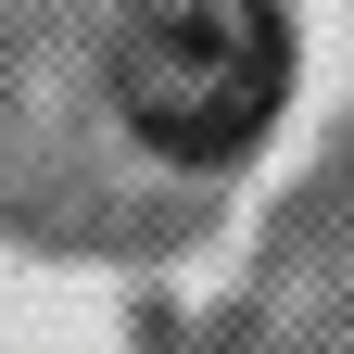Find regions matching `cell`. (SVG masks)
<instances>
[{"mask_svg": "<svg viewBox=\"0 0 354 354\" xmlns=\"http://www.w3.org/2000/svg\"><path fill=\"white\" fill-rule=\"evenodd\" d=\"M291 102V0H13L0 177L38 241H177Z\"/></svg>", "mask_w": 354, "mask_h": 354, "instance_id": "6da1fadb", "label": "cell"}]
</instances>
